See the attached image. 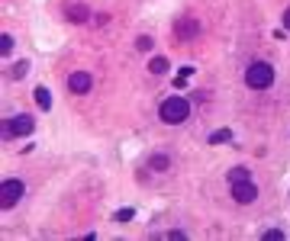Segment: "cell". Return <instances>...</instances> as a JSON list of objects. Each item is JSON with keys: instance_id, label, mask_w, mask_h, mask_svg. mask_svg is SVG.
<instances>
[{"instance_id": "obj_9", "label": "cell", "mask_w": 290, "mask_h": 241, "mask_svg": "<svg viewBox=\"0 0 290 241\" xmlns=\"http://www.w3.org/2000/svg\"><path fill=\"white\" fill-rule=\"evenodd\" d=\"M35 103H39V110H52V93H48L45 87H35Z\"/></svg>"}, {"instance_id": "obj_2", "label": "cell", "mask_w": 290, "mask_h": 241, "mask_svg": "<svg viewBox=\"0 0 290 241\" xmlns=\"http://www.w3.org/2000/svg\"><path fill=\"white\" fill-rule=\"evenodd\" d=\"M245 84L251 90H268L271 84H274V68L268 62H255V65H248L245 68Z\"/></svg>"}, {"instance_id": "obj_18", "label": "cell", "mask_w": 290, "mask_h": 241, "mask_svg": "<svg viewBox=\"0 0 290 241\" xmlns=\"http://www.w3.org/2000/svg\"><path fill=\"white\" fill-rule=\"evenodd\" d=\"M261 238H264V241H284V232H277V228H271V232H264Z\"/></svg>"}, {"instance_id": "obj_7", "label": "cell", "mask_w": 290, "mask_h": 241, "mask_svg": "<svg viewBox=\"0 0 290 241\" xmlns=\"http://www.w3.org/2000/svg\"><path fill=\"white\" fill-rule=\"evenodd\" d=\"M90 84H94V81H90L87 71H75V74L68 77V90H71V93H87Z\"/></svg>"}, {"instance_id": "obj_5", "label": "cell", "mask_w": 290, "mask_h": 241, "mask_svg": "<svg viewBox=\"0 0 290 241\" xmlns=\"http://www.w3.org/2000/svg\"><path fill=\"white\" fill-rule=\"evenodd\" d=\"M255 196H258V187L251 184V180H239V184H232V199L242 203V206L255 203Z\"/></svg>"}, {"instance_id": "obj_3", "label": "cell", "mask_w": 290, "mask_h": 241, "mask_svg": "<svg viewBox=\"0 0 290 241\" xmlns=\"http://www.w3.org/2000/svg\"><path fill=\"white\" fill-rule=\"evenodd\" d=\"M23 199V180H4L0 187V209H13Z\"/></svg>"}, {"instance_id": "obj_11", "label": "cell", "mask_w": 290, "mask_h": 241, "mask_svg": "<svg viewBox=\"0 0 290 241\" xmlns=\"http://www.w3.org/2000/svg\"><path fill=\"white\" fill-rule=\"evenodd\" d=\"M149 167H152V171H168V167H171V161H168V154H152Z\"/></svg>"}, {"instance_id": "obj_15", "label": "cell", "mask_w": 290, "mask_h": 241, "mask_svg": "<svg viewBox=\"0 0 290 241\" xmlns=\"http://www.w3.org/2000/svg\"><path fill=\"white\" fill-rule=\"evenodd\" d=\"M26 71H29V62H16V65H13V71H10V74H13V77L20 81V77H26Z\"/></svg>"}, {"instance_id": "obj_6", "label": "cell", "mask_w": 290, "mask_h": 241, "mask_svg": "<svg viewBox=\"0 0 290 241\" xmlns=\"http://www.w3.org/2000/svg\"><path fill=\"white\" fill-rule=\"evenodd\" d=\"M197 32H200V23L193 19V16H184V19H177V23H174V35H177L180 42L197 39Z\"/></svg>"}, {"instance_id": "obj_19", "label": "cell", "mask_w": 290, "mask_h": 241, "mask_svg": "<svg viewBox=\"0 0 290 241\" xmlns=\"http://www.w3.org/2000/svg\"><path fill=\"white\" fill-rule=\"evenodd\" d=\"M132 219V209H119L116 212V222H129Z\"/></svg>"}, {"instance_id": "obj_16", "label": "cell", "mask_w": 290, "mask_h": 241, "mask_svg": "<svg viewBox=\"0 0 290 241\" xmlns=\"http://www.w3.org/2000/svg\"><path fill=\"white\" fill-rule=\"evenodd\" d=\"M152 45H155V42H152V35H139V39H136V48H142V52H149Z\"/></svg>"}, {"instance_id": "obj_1", "label": "cell", "mask_w": 290, "mask_h": 241, "mask_svg": "<svg viewBox=\"0 0 290 241\" xmlns=\"http://www.w3.org/2000/svg\"><path fill=\"white\" fill-rule=\"evenodd\" d=\"M158 116H161V123H168V126H177V123H184V119L190 116V103L184 100V96H168V100L161 103Z\"/></svg>"}, {"instance_id": "obj_8", "label": "cell", "mask_w": 290, "mask_h": 241, "mask_svg": "<svg viewBox=\"0 0 290 241\" xmlns=\"http://www.w3.org/2000/svg\"><path fill=\"white\" fill-rule=\"evenodd\" d=\"M65 13H68V19H71V23H87V16H90V10L84 7V4H81V7L75 4V7H68Z\"/></svg>"}, {"instance_id": "obj_13", "label": "cell", "mask_w": 290, "mask_h": 241, "mask_svg": "<svg viewBox=\"0 0 290 241\" xmlns=\"http://www.w3.org/2000/svg\"><path fill=\"white\" fill-rule=\"evenodd\" d=\"M239 180H248V167H232L229 171V184H239Z\"/></svg>"}, {"instance_id": "obj_4", "label": "cell", "mask_w": 290, "mask_h": 241, "mask_svg": "<svg viewBox=\"0 0 290 241\" xmlns=\"http://www.w3.org/2000/svg\"><path fill=\"white\" fill-rule=\"evenodd\" d=\"M35 129V123H32V119L29 116H13V119H7V129H4V135L7 138H20V135H29V132Z\"/></svg>"}, {"instance_id": "obj_12", "label": "cell", "mask_w": 290, "mask_h": 241, "mask_svg": "<svg viewBox=\"0 0 290 241\" xmlns=\"http://www.w3.org/2000/svg\"><path fill=\"white\" fill-rule=\"evenodd\" d=\"M223 142H232V132H229V129H216V132H210V145H223Z\"/></svg>"}, {"instance_id": "obj_14", "label": "cell", "mask_w": 290, "mask_h": 241, "mask_svg": "<svg viewBox=\"0 0 290 241\" xmlns=\"http://www.w3.org/2000/svg\"><path fill=\"white\" fill-rule=\"evenodd\" d=\"M10 52H13V35H0V55H10Z\"/></svg>"}, {"instance_id": "obj_20", "label": "cell", "mask_w": 290, "mask_h": 241, "mask_svg": "<svg viewBox=\"0 0 290 241\" xmlns=\"http://www.w3.org/2000/svg\"><path fill=\"white\" fill-rule=\"evenodd\" d=\"M284 29L290 32V7H287V13H284Z\"/></svg>"}, {"instance_id": "obj_10", "label": "cell", "mask_w": 290, "mask_h": 241, "mask_svg": "<svg viewBox=\"0 0 290 241\" xmlns=\"http://www.w3.org/2000/svg\"><path fill=\"white\" fill-rule=\"evenodd\" d=\"M149 71H152V74H158V77L168 74V58H161V55L152 58V62H149Z\"/></svg>"}, {"instance_id": "obj_17", "label": "cell", "mask_w": 290, "mask_h": 241, "mask_svg": "<svg viewBox=\"0 0 290 241\" xmlns=\"http://www.w3.org/2000/svg\"><path fill=\"white\" fill-rule=\"evenodd\" d=\"M190 74H193V68H180V74H177V87H184V81H190Z\"/></svg>"}]
</instances>
